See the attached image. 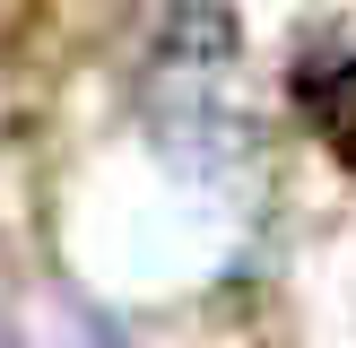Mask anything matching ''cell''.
<instances>
[{
	"instance_id": "obj_2",
	"label": "cell",
	"mask_w": 356,
	"mask_h": 348,
	"mask_svg": "<svg viewBox=\"0 0 356 348\" xmlns=\"http://www.w3.org/2000/svg\"><path fill=\"white\" fill-rule=\"evenodd\" d=\"M0 348H131L79 287L61 278H17L0 305Z\"/></svg>"
},
{
	"instance_id": "obj_1",
	"label": "cell",
	"mask_w": 356,
	"mask_h": 348,
	"mask_svg": "<svg viewBox=\"0 0 356 348\" xmlns=\"http://www.w3.org/2000/svg\"><path fill=\"white\" fill-rule=\"evenodd\" d=\"M139 96H148V131L191 166H209L235 139V17H226V0H174L165 9Z\"/></svg>"
},
{
	"instance_id": "obj_3",
	"label": "cell",
	"mask_w": 356,
	"mask_h": 348,
	"mask_svg": "<svg viewBox=\"0 0 356 348\" xmlns=\"http://www.w3.org/2000/svg\"><path fill=\"white\" fill-rule=\"evenodd\" d=\"M296 104L322 131V148L356 174V52H305L296 61Z\"/></svg>"
}]
</instances>
